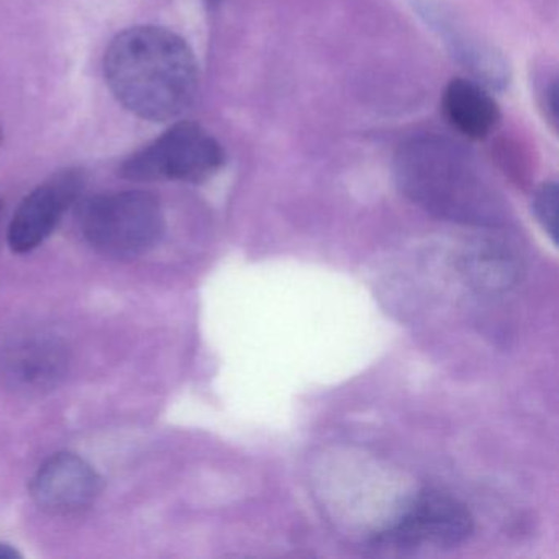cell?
I'll use <instances>...</instances> for the list:
<instances>
[{
	"label": "cell",
	"instance_id": "6da1fadb",
	"mask_svg": "<svg viewBox=\"0 0 559 559\" xmlns=\"http://www.w3.org/2000/svg\"><path fill=\"white\" fill-rule=\"evenodd\" d=\"M104 76L117 103L148 122L178 119L199 87L198 61L188 41L155 25L117 35L104 58Z\"/></svg>",
	"mask_w": 559,
	"mask_h": 559
},
{
	"label": "cell",
	"instance_id": "7a4b0ae2",
	"mask_svg": "<svg viewBox=\"0 0 559 559\" xmlns=\"http://www.w3.org/2000/svg\"><path fill=\"white\" fill-rule=\"evenodd\" d=\"M394 176L402 194L435 217L487 228L507 222L502 194L477 159L451 140H408L395 155Z\"/></svg>",
	"mask_w": 559,
	"mask_h": 559
},
{
	"label": "cell",
	"instance_id": "3957f363",
	"mask_svg": "<svg viewBox=\"0 0 559 559\" xmlns=\"http://www.w3.org/2000/svg\"><path fill=\"white\" fill-rule=\"evenodd\" d=\"M165 212L152 192L122 191L87 199L80 209L84 240L109 260L148 254L165 234Z\"/></svg>",
	"mask_w": 559,
	"mask_h": 559
},
{
	"label": "cell",
	"instance_id": "277c9868",
	"mask_svg": "<svg viewBox=\"0 0 559 559\" xmlns=\"http://www.w3.org/2000/svg\"><path fill=\"white\" fill-rule=\"evenodd\" d=\"M221 143L199 123L178 122L163 135L130 155L120 166L127 181H181L201 185L221 171Z\"/></svg>",
	"mask_w": 559,
	"mask_h": 559
},
{
	"label": "cell",
	"instance_id": "5b68a950",
	"mask_svg": "<svg viewBox=\"0 0 559 559\" xmlns=\"http://www.w3.org/2000/svg\"><path fill=\"white\" fill-rule=\"evenodd\" d=\"M473 530V516L460 500L427 489L408 503L392 525L379 533L374 545L399 552L451 549L466 542Z\"/></svg>",
	"mask_w": 559,
	"mask_h": 559
},
{
	"label": "cell",
	"instance_id": "8992f818",
	"mask_svg": "<svg viewBox=\"0 0 559 559\" xmlns=\"http://www.w3.org/2000/svg\"><path fill=\"white\" fill-rule=\"evenodd\" d=\"M412 4L474 81L487 90L502 91L509 86V60L496 45L471 31L441 0H412Z\"/></svg>",
	"mask_w": 559,
	"mask_h": 559
},
{
	"label": "cell",
	"instance_id": "52a82bcc",
	"mask_svg": "<svg viewBox=\"0 0 559 559\" xmlns=\"http://www.w3.org/2000/svg\"><path fill=\"white\" fill-rule=\"evenodd\" d=\"M84 189L81 171L58 173L35 188L19 205L9 225V247L15 253H28L40 247L60 225L68 209L78 201Z\"/></svg>",
	"mask_w": 559,
	"mask_h": 559
},
{
	"label": "cell",
	"instance_id": "ba28073f",
	"mask_svg": "<svg viewBox=\"0 0 559 559\" xmlns=\"http://www.w3.org/2000/svg\"><path fill=\"white\" fill-rule=\"evenodd\" d=\"M35 503L50 515H74L93 506L100 493V477L93 466L74 453L48 457L31 486Z\"/></svg>",
	"mask_w": 559,
	"mask_h": 559
},
{
	"label": "cell",
	"instance_id": "9c48e42d",
	"mask_svg": "<svg viewBox=\"0 0 559 559\" xmlns=\"http://www.w3.org/2000/svg\"><path fill=\"white\" fill-rule=\"evenodd\" d=\"M441 109L448 123L469 140L487 139L500 122L499 106L489 90L466 78L448 83Z\"/></svg>",
	"mask_w": 559,
	"mask_h": 559
},
{
	"label": "cell",
	"instance_id": "30bf717a",
	"mask_svg": "<svg viewBox=\"0 0 559 559\" xmlns=\"http://www.w3.org/2000/svg\"><path fill=\"white\" fill-rule=\"evenodd\" d=\"M9 378L24 391H45L63 378L64 349L51 340H34L15 348L8 361Z\"/></svg>",
	"mask_w": 559,
	"mask_h": 559
},
{
	"label": "cell",
	"instance_id": "8fae6325",
	"mask_svg": "<svg viewBox=\"0 0 559 559\" xmlns=\"http://www.w3.org/2000/svg\"><path fill=\"white\" fill-rule=\"evenodd\" d=\"M466 263L474 283L487 289H503L519 276V257L503 241L480 243L467 257Z\"/></svg>",
	"mask_w": 559,
	"mask_h": 559
},
{
	"label": "cell",
	"instance_id": "7c38bea8",
	"mask_svg": "<svg viewBox=\"0 0 559 559\" xmlns=\"http://www.w3.org/2000/svg\"><path fill=\"white\" fill-rule=\"evenodd\" d=\"M558 186L556 182H545L542 188L536 191L533 198V214L538 218L552 241H556L558 235Z\"/></svg>",
	"mask_w": 559,
	"mask_h": 559
},
{
	"label": "cell",
	"instance_id": "4fadbf2b",
	"mask_svg": "<svg viewBox=\"0 0 559 559\" xmlns=\"http://www.w3.org/2000/svg\"><path fill=\"white\" fill-rule=\"evenodd\" d=\"M542 106L545 107L549 122L556 126L558 122V84H556V80H552L551 84L543 90Z\"/></svg>",
	"mask_w": 559,
	"mask_h": 559
},
{
	"label": "cell",
	"instance_id": "5bb4252c",
	"mask_svg": "<svg viewBox=\"0 0 559 559\" xmlns=\"http://www.w3.org/2000/svg\"><path fill=\"white\" fill-rule=\"evenodd\" d=\"M22 555L14 548V546L9 545V543H0V559H21Z\"/></svg>",
	"mask_w": 559,
	"mask_h": 559
},
{
	"label": "cell",
	"instance_id": "9a60e30c",
	"mask_svg": "<svg viewBox=\"0 0 559 559\" xmlns=\"http://www.w3.org/2000/svg\"><path fill=\"white\" fill-rule=\"evenodd\" d=\"M209 4H218L221 0H207Z\"/></svg>",
	"mask_w": 559,
	"mask_h": 559
},
{
	"label": "cell",
	"instance_id": "2e32d148",
	"mask_svg": "<svg viewBox=\"0 0 559 559\" xmlns=\"http://www.w3.org/2000/svg\"><path fill=\"white\" fill-rule=\"evenodd\" d=\"M0 209H2V207H0Z\"/></svg>",
	"mask_w": 559,
	"mask_h": 559
}]
</instances>
